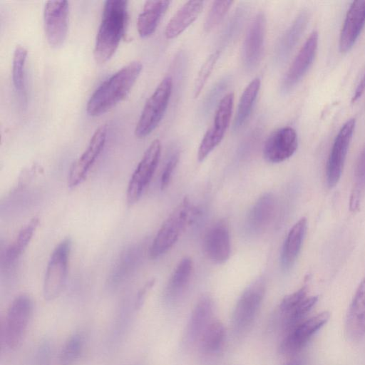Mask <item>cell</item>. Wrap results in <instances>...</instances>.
<instances>
[{"label": "cell", "mask_w": 365, "mask_h": 365, "mask_svg": "<svg viewBox=\"0 0 365 365\" xmlns=\"http://www.w3.org/2000/svg\"><path fill=\"white\" fill-rule=\"evenodd\" d=\"M204 7L203 1H189L173 16L165 29V36L173 39L180 35L199 16Z\"/></svg>", "instance_id": "d4e9b609"}, {"label": "cell", "mask_w": 365, "mask_h": 365, "mask_svg": "<svg viewBox=\"0 0 365 365\" xmlns=\"http://www.w3.org/2000/svg\"><path fill=\"white\" fill-rule=\"evenodd\" d=\"M39 219L34 217L19 232L14 242L7 247L1 259L5 269H11L24 252L38 226Z\"/></svg>", "instance_id": "f1b7e54d"}, {"label": "cell", "mask_w": 365, "mask_h": 365, "mask_svg": "<svg viewBox=\"0 0 365 365\" xmlns=\"http://www.w3.org/2000/svg\"><path fill=\"white\" fill-rule=\"evenodd\" d=\"M230 80V76H225L212 86L205 97L202 104L201 111L202 115H207L213 110L216 105L219 104L224 97L222 95L228 88Z\"/></svg>", "instance_id": "d590c367"}, {"label": "cell", "mask_w": 365, "mask_h": 365, "mask_svg": "<svg viewBox=\"0 0 365 365\" xmlns=\"http://www.w3.org/2000/svg\"><path fill=\"white\" fill-rule=\"evenodd\" d=\"M248 14L249 8L247 5L242 4L236 9L222 30L219 51H221L226 46L229 45L240 34Z\"/></svg>", "instance_id": "d6a6232c"}, {"label": "cell", "mask_w": 365, "mask_h": 365, "mask_svg": "<svg viewBox=\"0 0 365 365\" xmlns=\"http://www.w3.org/2000/svg\"><path fill=\"white\" fill-rule=\"evenodd\" d=\"M276 209V199L272 193L261 196L250 210L246 226L253 234L264 231L271 222Z\"/></svg>", "instance_id": "cb8c5ba5"}, {"label": "cell", "mask_w": 365, "mask_h": 365, "mask_svg": "<svg viewBox=\"0 0 365 365\" xmlns=\"http://www.w3.org/2000/svg\"><path fill=\"white\" fill-rule=\"evenodd\" d=\"M144 253L142 244H133L125 249L115 261L108 279V284L116 288L135 272L140 264Z\"/></svg>", "instance_id": "ffe728a7"}, {"label": "cell", "mask_w": 365, "mask_h": 365, "mask_svg": "<svg viewBox=\"0 0 365 365\" xmlns=\"http://www.w3.org/2000/svg\"><path fill=\"white\" fill-rule=\"evenodd\" d=\"M307 228V220L302 217L289 231L281 253V264L284 269H289L294 264L300 252Z\"/></svg>", "instance_id": "4316f807"}, {"label": "cell", "mask_w": 365, "mask_h": 365, "mask_svg": "<svg viewBox=\"0 0 365 365\" xmlns=\"http://www.w3.org/2000/svg\"><path fill=\"white\" fill-rule=\"evenodd\" d=\"M365 91V73L361 80V81L357 85L354 93L351 97V103L356 102L358 99L361 98L363 93Z\"/></svg>", "instance_id": "60d3db41"}, {"label": "cell", "mask_w": 365, "mask_h": 365, "mask_svg": "<svg viewBox=\"0 0 365 365\" xmlns=\"http://www.w3.org/2000/svg\"><path fill=\"white\" fill-rule=\"evenodd\" d=\"M192 272V262L184 257L174 269L165 288V297L168 302L178 300L189 285Z\"/></svg>", "instance_id": "83f0119b"}, {"label": "cell", "mask_w": 365, "mask_h": 365, "mask_svg": "<svg viewBox=\"0 0 365 365\" xmlns=\"http://www.w3.org/2000/svg\"><path fill=\"white\" fill-rule=\"evenodd\" d=\"M154 283V281H150L148 282L138 293L135 306L136 309H139L145 299V297L146 296V294L148 291L152 287L153 284Z\"/></svg>", "instance_id": "ab89813d"}, {"label": "cell", "mask_w": 365, "mask_h": 365, "mask_svg": "<svg viewBox=\"0 0 365 365\" xmlns=\"http://www.w3.org/2000/svg\"><path fill=\"white\" fill-rule=\"evenodd\" d=\"M318 47V33L312 31L297 53L280 85V91L287 94L307 73L315 58Z\"/></svg>", "instance_id": "9a60e30c"}, {"label": "cell", "mask_w": 365, "mask_h": 365, "mask_svg": "<svg viewBox=\"0 0 365 365\" xmlns=\"http://www.w3.org/2000/svg\"><path fill=\"white\" fill-rule=\"evenodd\" d=\"M354 187L350 197V210H358L361 195L365 190V146L361 150L354 170Z\"/></svg>", "instance_id": "e575fe53"}, {"label": "cell", "mask_w": 365, "mask_h": 365, "mask_svg": "<svg viewBox=\"0 0 365 365\" xmlns=\"http://www.w3.org/2000/svg\"><path fill=\"white\" fill-rule=\"evenodd\" d=\"M365 25V1H354L345 16L339 40V51H349Z\"/></svg>", "instance_id": "44dd1931"}, {"label": "cell", "mask_w": 365, "mask_h": 365, "mask_svg": "<svg viewBox=\"0 0 365 365\" xmlns=\"http://www.w3.org/2000/svg\"><path fill=\"white\" fill-rule=\"evenodd\" d=\"M346 335L351 341H359L365 335V277L360 282L345 320Z\"/></svg>", "instance_id": "7402d4cb"}, {"label": "cell", "mask_w": 365, "mask_h": 365, "mask_svg": "<svg viewBox=\"0 0 365 365\" xmlns=\"http://www.w3.org/2000/svg\"><path fill=\"white\" fill-rule=\"evenodd\" d=\"M226 337V331L222 323L213 320L198 341L199 349L205 356L217 354L222 348Z\"/></svg>", "instance_id": "4dcf8cb0"}, {"label": "cell", "mask_w": 365, "mask_h": 365, "mask_svg": "<svg viewBox=\"0 0 365 365\" xmlns=\"http://www.w3.org/2000/svg\"><path fill=\"white\" fill-rule=\"evenodd\" d=\"M266 32V17L258 12L250 24L242 46L244 67L251 71L256 68L262 59Z\"/></svg>", "instance_id": "2e32d148"}, {"label": "cell", "mask_w": 365, "mask_h": 365, "mask_svg": "<svg viewBox=\"0 0 365 365\" xmlns=\"http://www.w3.org/2000/svg\"><path fill=\"white\" fill-rule=\"evenodd\" d=\"M107 134L108 127L106 124L98 127L93 133L86 149L71 167L68 176V186L70 188L76 187L86 179L105 146Z\"/></svg>", "instance_id": "4fadbf2b"}, {"label": "cell", "mask_w": 365, "mask_h": 365, "mask_svg": "<svg viewBox=\"0 0 365 365\" xmlns=\"http://www.w3.org/2000/svg\"><path fill=\"white\" fill-rule=\"evenodd\" d=\"M234 1H215L212 3L205 20L204 30L210 32L223 20Z\"/></svg>", "instance_id": "8d00e7d4"}, {"label": "cell", "mask_w": 365, "mask_h": 365, "mask_svg": "<svg viewBox=\"0 0 365 365\" xmlns=\"http://www.w3.org/2000/svg\"><path fill=\"white\" fill-rule=\"evenodd\" d=\"M179 160V153L175 152L167 161L160 178V188L165 189L170 181L173 171Z\"/></svg>", "instance_id": "f35d334b"}, {"label": "cell", "mask_w": 365, "mask_h": 365, "mask_svg": "<svg viewBox=\"0 0 365 365\" xmlns=\"http://www.w3.org/2000/svg\"><path fill=\"white\" fill-rule=\"evenodd\" d=\"M282 365H306V362L303 357L295 356Z\"/></svg>", "instance_id": "b9f144b4"}, {"label": "cell", "mask_w": 365, "mask_h": 365, "mask_svg": "<svg viewBox=\"0 0 365 365\" xmlns=\"http://www.w3.org/2000/svg\"><path fill=\"white\" fill-rule=\"evenodd\" d=\"M34 309L31 297L22 294L10 304L4 319L2 338L5 346L11 350L18 348L26 334Z\"/></svg>", "instance_id": "8992f818"}, {"label": "cell", "mask_w": 365, "mask_h": 365, "mask_svg": "<svg viewBox=\"0 0 365 365\" xmlns=\"http://www.w3.org/2000/svg\"><path fill=\"white\" fill-rule=\"evenodd\" d=\"M143 69L141 62L132 61L105 80L94 91L86 105V112L96 117L109 111L129 93Z\"/></svg>", "instance_id": "7a4b0ae2"}, {"label": "cell", "mask_w": 365, "mask_h": 365, "mask_svg": "<svg viewBox=\"0 0 365 365\" xmlns=\"http://www.w3.org/2000/svg\"><path fill=\"white\" fill-rule=\"evenodd\" d=\"M69 3L67 1H48L43 9V26L48 43L61 47L67 36Z\"/></svg>", "instance_id": "7c38bea8"}, {"label": "cell", "mask_w": 365, "mask_h": 365, "mask_svg": "<svg viewBox=\"0 0 365 365\" xmlns=\"http://www.w3.org/2000/svg\"><path fill=\"white\" fill-rule=\"evenodd\" d=\"M309 18L308 12L302 11L282 34L274 50V60L277 63L282 64L287 60L304 32Z\"/></svg>", "instance_id": "603a6c76"}, {"label": "cell", "mask_w": 365, "mask_h": 365, "mask_svg": "<svg viewBox=\"0 0 365 365\" xmlns=\"http://www.w3.org/2000/svg\"><path fill=\"white\" fill-rule=\"evenodd\" d=\"M161 154V143L154 140L146 149L129 180L126 198L129 205L137 202L150 182Z\"/></svg>", "instance_id": "9c48e42d"}, {"label": "cell", "mask_w": 365, "mask_h": 365, "mask_svg": "<svg viewBox=\"0 0 365 365\" xmlns=\"http://www.w3.org/2000/svg\"><path fill=\"white\" fill-rule=\"evenodd\" d=\"M173 84V78L165 76L146 101L134 130L138 138L149 135L162 120L170 99Z\"/></svg>", "instance_id": "277c9868"}, {"label": "cell", "mask_w": 365, "mask_h": 365, "mask_svg": "<svg viewBox=\"0 0 365 365\" xmlns=\"http://www.w3.org/2000/svg\"><path fill=\"white\" fill-rule=\"evenodd\" d=\"M297 147L296 130L290 126L282 127L273 131L267 138L263 146V156L269 163H281L292 156Z\"/></svg>", "instance_id": "e0dca14e"}, {"label": "cell", "mask_w": 365, "mask_h": 365, "mask_svg": "<svg viewBox=\"0 0 365 365\" xmlns=\"http://www.w3.org/2000/svg\"><path fill=\"white\" fill-rule=\"evenodd\" d=\"M265 290V282L260 277L251 283L240 297L231 319V327L235 336L245 335L252 327L262 303Z\"/></svg>", "instance_id": "5b68a950"}, {"label": "cell", "mask_w": 365, "mask_h": 365, "mask_svg": "<svg viewBox=\"0 0 365 365\" xmlns=\"http://www.w3.org/2000/svg\"><path fill=\"white\" fill-rule=\"evenodd\" d=\"M307 286L285 296L280 302L277 314L278 327L286 334L304 320L318 300L317 296H307Z\"/></svg>", "instance_id": "ba28073f"}, {"label": "cell", "mask_w": 365, "mask_h": 365, "mask_svg": "<svg viewBox=\"0 0 365 365\" xmlns=\"http://www.w3.org/2000/svg\"><path fill=\"white\" fill-rule=\"evenodd\" d=\"M355 125L354 118L347 120L335 137L327 165V180L329 187H334L341 178Z\"/></svg>", "instance_id": "5bb4252c"}, {"label": "cell", "mask_w": 365, "mask_h": 365, "mask_svg": "<svg viewBox=\"0 0 365 365\" xmlns=\"http://www.w3.org/2000/svg\"><path fill=\"white\" fill-rule=\"evenodd\" d=\"M170 1H147L137 19L139 36L147 38L156 30L170 6Z\"/></svg>", "instance_id": "484cf974"}, {"label": "cell", "mask_w": 365, "mask_h": 365, "mask_svg": "<svg viewBox=\"0 0 365 365\" xmlns=\"http://www.w3.org/2000/svg\"><path fill=\"white\" fill-rule=\"evenodd\" d=\"M128 4L125 0H107L104 3L93 49L98 64L106 63L113 56L125 35L128 21Z\"/></svg>", "instance_id": "6da1fadb"}, {"label": "cell", "mask_w": 365, "mask_h": 365, "mask_svg": "<svg viewBox=\"0 0 365 365\" xmlns=\"http://www.w3.org/2000/svg\"><path fill=\"white\" fill-rule=\"evenodd\" d=\"M220 53V51L217 50L214 53H211L202 66L194 84L193 94L195 98L198 97L200 94L207 79L212 72L213 68H215Z\"/></svg>", "instance_id": "74e56055"}, {"label": "cell", "mask_w": 365, "mask_h": 365, "mask_svg": "<svg viewBox=\"0 0 365 365\" xmlns=\"http://www.w3.org/2000/svg\"><path fill=\"white\" fill-rule=\"evenodd\" d=\"M260 86V79L255 78L243 91L238 103L237 112L233 121L232 130L234 131H238L247 123L257 98Z\"/></svg>", "instance_id": "f546056e"}, {"label": "cell", "mask_w": 365, "mask_h": 365, "mask_svg": "<svg viewBox=\"0 0 365 365\" xmlns=\"http://www.w3.org/2000/svg\"><path fill=\"white\" fill-rule=\"evenodd\" d=\"M214 304L208 295L202 296L195 305L187 323L182 336L186 347L198 344L203 332L213 321Z\"/></svg>", "instance_id": "ac0fdd59"}, {"label": "cell", "mask_w": 365, "mask_h": 365, "mask_svg": "<svg viewBox=\"0 0 365 365\" xmlns=\"http://www.w3.org/2000/svg\"><path fill=\"white\" fill-rule=\"evenodd\" d=\"M71 245V240L66 237L58 243L51 255L43 285V294L46 301L56 299L66 286Z\"/></svg>", "instance_id": "52a82bcc"}, {"label": "cell", "mask_w": 365, "mask_h": 365, "mask_svg": "<svg viewBox=\"0 0 365 365\" xmlns=\"http://www.w3.org/2000/svg\"><path fill=\"white\" fill-rule=\"evenodd\" d=\"M197 215L198 210L185 198L158 231L149 247L150 257L158 258L172 248L186 226L192 223Z\"/></svg>", "instance_id": "3957f363"}, {"label": "cell", "mask_w": 365, "mask_h": 365, "mask_svg": "<svg viewBox=\"0 0 365 365\" xmlns=\"http://www.w3.org/2000/svg\"><path fill=\"white\" fill-rule=\"evenodd\" d=\"M235 96L229 93L217 105L212 126L206 131L197 150V160L203 161L221 143L230 124Z\"/></svg>", "instance_id": "30bf717a"}, {"label": "cell", "mask_w": 365, "mask_h": 365, "mask_svg": "<svg viewBox=\"0 0 365 365\" xmlns=\"http://www.w3.org/2000/svg\"><path fill=\"white\" fill-rule=\"evenodd\" d=\"M83 337L80 333H73L64 342L58 356L61 365H73L80 358L83 349Z\"/></svg>", "instance_id": "836d02e7"}, {"label": "cell", "mask_w": 365, "mask_h": 365, "mask_svg": "<svg viewBox=\"0 0 365 365\" xmlns=\"http://www.w3.org/2000/svg\"><path fill=\"white\" fill-rule=\"evenodd\" d=\"M202 247L207 257L215 263L222 264L229 259L231 246L226 221H218L208 229L204 236Z\"/></svg>", "instance_id": "d6986e66"}, {"label": "cell", "mask_w": 365, "mask_h": 365, "mask_svg": "<svg viewBox=\"0 0 365 365\" xmlns=\"http://www.w3.org/2000/svg\"><path fill=\"white\" fill-rule=\"evenodd\" d=\"M329 317L328 312H323L303 320L285 334L279 344V352L285 356H295L328 322Z\"/></svg>", "instance_id": "8fae6325"}, {"label": "cell", "mask_w": 365, "mask_h": 365, "mask_svg": "<svg viewBox=\"0 0 365 365\" xmlns=\"http://www.w3.org/2000/svg\"><path fill=\"white\" fill-rule=\"evenodd\" d=\"M28 51L21 45L16 46L12 59V81L17 95L23 103H26V61Z\"/></svg>", "instance_id": "1f68e13d"}]
</instances>
